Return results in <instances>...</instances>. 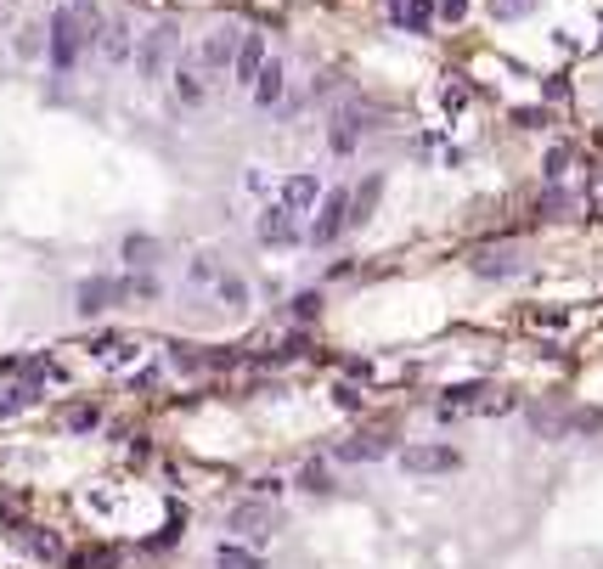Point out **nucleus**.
Segmentation results:
<instances>
[{"label": "nucleus", "mask_w": 603, "mask_h": 569, "mask_svg": "<svg viewBox=\"0 0 603 569\" xmlns=\"http://www.w3.org/2000/svg\"><path fill=\"white\" fill-rule=\"evenodd\" d=\"M96 28H102V23H96L90 6H62V12L51 17V68H57V74L74 68L79 51L96 40Z\"/></svg>", "instance_id": "nucleus-1"}, {"label": "nucleus", "mask_w": 603, "mask_h": 569, "mask_svg": "<svg viewBox=\"0 0 603 569\" xmlns=\"http://www.w3.org/2000/svg\"><path fill=\"white\" fill-rule=\"evenodd\" d=\"M175 51H181V28L175 23H153L142 35V46H136V74L142 79H164V68L175 62Z\"/></svg>", "instance_id": "nucleus-2"}, {"label": "nucleus", "mask_w": 603, "mask_h": 569, "mask_svg": "<svg viewBox=\"0 0 603 569\" xmlns=\"http://www.w3.org/2000/svg\"><path fill=\"white\" fill-rule=\"evenodd\" d=\"M344 231H350V192H344V186H333V192H322V204H316L311 243H316V248H327V243H339Z\"/></svg>", "instance_id": "nucleus-3"}, {"label": "nucleus", "mask_w": 603, "mask_h": 569, "mask_svg": "<svg viewBox=\"0 0 603 569\" xmlns=\"http://www.w3.org/2000/svg\"><path fill=\"white\" fill-rule=\"evenodd\" d=\"M226 524L238 530L243 542L265 547V542H271V530H277V508H271V501H238V508H231V519H226Z\"/></svg>", "instance_id": "nucleus-4"}, {"label": "nucleus", "mask_w": 603, "mask_h": 569, "mask_svg": "<svg viewBox=\"0 0 603 569\" xmlns=\"http://www.w3.org/2000/svg\"><path fill=\"white\" fill-rule=\"evenodd\" d=\"M254 231H259V243H265V248H293V243H299V215H293L288 204H271V209L259 215Z\"/></svg>", "instance_id": "nucleus-5"}, {"label": "nucleus", "mask_w": 603, "mask_h": 569, "mask_svg": "<svg viewBox=\"0 0 603 569\" xmlns=\"http://www.w3.org/2000/svg\"><path fill=\"white\" fill-rule=\"evenodd\" d=\"M400 468L407 474H451V468H462V457L451 446H407L400 451Z\"/></svg>", "instance_id": "nucleus-6"}, {"label": "nucleus", "mask_w": 603, "mask_h": 569, "mask_svg": "<svg viewBox=\"0 0 603 569\" xmlns=\"http://www.w3.org/2000/svg\"><path fill=\"white\" fill-rule=\"evenodd\" d=\"M468 265H474V277H485V282H508V277L524 271V254L519 248H480Z\"/></svg>", "instance_id": "nucleus-7"}, {"label": "nucleus", "mask_w": 603, "mask_h": 569, "mask_svg": "<svg viewBox=\"0 0 603 569\" xmlns=\"http://www.w3.org/2000/svg\"><path fill=\"white\" fill-rule=\"evenodd\" d=\"M12 547H17V553H28V558H46V564H57V558H62L57 530H46V524H12Z\"/></svg>", "instance_id": "nucleus-8"}, {"label": "nucleus", "mask_w": 603, "mask_h": 569, "mask_svg": "<svg viewBox=\"0 0 603 569\" xmlns=\"http://www.w3.org/2000/svg\"><path fill=\"white\" fill-rule=\"evenodd\" d=\"M361 130H373V124H366V108H344V113H333V124H327V147H333V153H355Z\"/></svg>", "instance_id": "nucleus-9"}, {"label": "nucleus", "mask_w": 603, "mask_h": 569, "mask_svg": "<svg viewBox=\"0 0 603 569\" xmlns=\"http://www.w3.org/2000/svg\"><path fill=\"white\" fill-rule=\"evenodd\" d=\"M124 299V282H113V277H85L79 282V316H102L108 305H119Z\"/></svg>", "instance_id": "nucleus-10"}, {"label": "nucleus", "mask_w": 603, "mask_h": 569, "mask_svg": "<svg viewBox=\"0 0 603 569\" xmlns=\"http://www.w3.org/2000/svg\"><path fill=\"white\" fill-rule=\"evenodd\" d=\"M259 68H265V40H259V35H243L238 57H231V74H238V85H243V90H254Z\"/></svg>", "instance_id": "nucleus-11"}, {"label": "nucleus", "mask_w": 603, "mask_h": 569, "mask_svg": "<svg viewBox=\"0 0 603 569\" xmlns=\"http://www.w3.org/2000/svg\"><path fill=\"white\" fill-rule=\"evenodd\" d=\"M35 400H40V361L28 366V378H23V384L0 389V417H17V412H28Z\"/></svg>", "instance_id": "nucleus-12"}, {"label": "nucleus", "mask_w": 603, "mask_h": 569, "mask_svg": "<svg viewBox=\"0 0 603 569\" xmlns=\"http://www.w3.org/2000/svg\"><path fill=\"white\" fill-rule=\"evenodd\" d=\"M389 457V440L384 434H355V440H339L333 446V462H378Z\"/></svg>", "instance_id": "nucleus-13"}, {"label": "nucleus", "mask_w": 603, "mask_h": 569, "mask_svg": "<svg viewBox=\"0 0 603 569\" xmlns=\"http://www.w3.org/2000/svg\"><path fill=\"white\" fill-rule=\"evenodd\" d=\"M282 96H288V68H282L277 57H265V68H259V79H254V102H259V108H277Z\"/></svg>", "instance_id": "nucleus-14"}, {"label": "nucleus", "mask_w": 603, "mask_h": 569, "mask_svg": "<svg viewBox=\"0 0 603 569\" xmlns=\"http://www.w3.org/2000/svg\"><path fill=\"white\" fill-rule=\"evenodd\" d=\"M282 204H288L293 215H311V209L322 204V181H316V175H288V181H282Z\"/></svg>", "instance_id": "nucleus-15"}, {"label": "nucleus", "mask_w": 603, "mask_h": 569, "mask_svg": "<svg viewBox=\"0 0 603 569\" xmlns=\"http://www.w3.org/2000/svg\"><path fill=\"white\" fill-rule=\"evenodd\" d=\"M389 17L400 28H412V35H428V23L440 12H434V0H389Z\"/></svg>", "instance_id": "nucleus-16"}, {"label": "nucleus", "mask_w": 603, "mask_h": 569, "mask_svg": "<svg viewBox=\"0 0 603 569\" xmlns=\"http://www.w3.org/2000/svg\"><path fill=\"white\" fill-rule=\"evenodd\" d=\"M175 102H181V108H204V102H209L204 68H192V62H181V68H175Z\"/></svg>", "instance_id": "nucleus-17"}, {"label": "nucleus", "mask_w": 603, "mask_h": 569, "mask_svg": "<svg viewBox=\"0 0 603 569\" xmlns=\"http://www.w3.org/2000/svg\"><path fill=\"white\" fill-rule=\"evenodd\" d=\"M96 46H102L108 62H124V57H130V28H124V17H113V23L96 28Z\"/></svg>", "instance_id": "nucleus-18"}, {"label": "nucleus", "mask_w": 603, "mask_h": 569, "mask_svg": "<svg viewBox=\"0 0 603 569\" xmlns=\"http://www.w3.org/2000/svg\"><path fill=\"white\" fill-rule=\"evenodd\" d=\"M238 46H243V35H238V28H220V35L204 46V68H231V57H238Z\"/></svg>", "instance_id": "nucleus-19"}, {"label": "nucleus", "mask_w": 603, "mask_h": 569, "mask_svg": "<svg viewBox=\"0 0 603 569\" xmlns=\"http://www.w3.org/2000/svg\"><path fill=\"white\" fill-rule=\"evenodd\" d=\"M124 259L136 265V271H147V265L164 259V243H158V237H142V231H136V237H124Z\"/></svg>", "instance_id": "nucleus-20"}, {"label": "nucleus", "mask_w": 603, "mask_h": 569, "mask_svg": "<svg viewBox=\"0 0 603 569\" xmlns=\"http://www.w3.org/2000/svg\"><path fill=\"white\" fill-rule=\"evenodd\" d=\"M57 564H62V569H113L119 553H113V547H90V553H62Z\"/></svg>", "instance_id": "nucleus-21"}, {"label": "nucleus", "mask_w": 603, "mask_h": 569, "mask_svg": "<svg viewBox=\"0 0 603 569\" xmlns=\"http://www.w3.org/2000/svg\"><path fill=\"white\" fill-rule=\"evenodd\" d=\"M378 192H384V181L373 175V181H366L361 192H350V226H361L366 215H373V204H378Z\"/></svg>", "instance_id": "nucleus-22"}, {"label": "nucleus", "mask_w": 603, "mask_h": 569, "mask_svg": "<svg viewBox=\"0 0 603 569\" xmlns=\"http://www.w3.org/2000/svg\"><path fill=\"white\" fill-rule=\"evenodd\" d=\"M215 569H265V558L254 547H220L215 553Z\"/></svg>", "instance_id": "nucleus-23"}, {"label": "nucleus", "mask_w": 603, "mask_h": 569, "mask_svg": "<svg viewBox=\"0 0 603 569\" xmlns=\"http://www.w3.org/2000/svg\"><path fill=\"white\" fill-rule=\"evenodd\" d=\"M299 485H305L311 496H333V474H327V462H305V468H299Z\"/></svg>", "instance_id": "nucleus-24"}, {"label": "nucleus", "mask_w": 603, "mask_h": 569, "mask_svg": "<svg viewBox=\"0 0 603 569\" xmlns=\"http://www.w3.org/2000/svg\"><path fill=\"white\" fill-rule=\"evenodd\" d=\"M288 311H293V321H316L322 316V293H293Z\"/></svg>", "instance_id": "nucleus-25"}, {"label": "nucleus", "mask_w": 603, "mask_h": 569, "mask_svg": "<svg viewBox=\"0 0 603 569\" xmlns=\"http://www.w3.org/2000/svg\"><path fill=\"white\" fill-rule=\"evenodd\" d=\"M564 175H569V147H553L547 153V186H558Z\"/></svg>", "instance_id": "nucleus-26"}, {"label": "nucleus", "mask_w": 603, "mask_h": 569, "mask_svg": "<svg viewBox=\"0 0 603 569\" xmlns=\"http://www.w3.org/2000/svg\"><path fill=\"white\" fill-rule=\"evenodd\" d=\"M192 282H220V265H215V254H197V259H192Z\"/></svg>", "instance_id": "nucleus-27"}, {"label": "nucleus", "mask_w": 603, "mask_h": 569, "mask_svg": "<svg viewBox=\"0 0 603 569\" xmlns=\"http://www.w3.org/2000/svg\"><path fill=\"white\" fill-rule=\"evenodd\" d=\"M333 406H339V412H355V406H361V389H355V384H333Z\"/></svg>", "instance_id": "nucleus-28"}, {"label": "nucleus", "mask_w": 603, "mask_h": 569, "mask_svg": "<svg viewBox=\"0 0 603 569\" xmlns=\"http://www.w3.org/2000/svg\"><path fill=\"white\" fill-rule=\"evenodd\" d=\"M124 293H130V299H158V277H130Z\"/></svg>", "instance_id": "nucleus-29"}, {"label": "nucleus", "mask_w": 603, "mask_h": 569, "mask_svg": "<svg viewBox=\"0 0 603 569\" xmlns=\"http://www.w3.org/2000/svg\"><path fill=\"white\" fill-rule=\"evenodd\" d=\"M220 299H226V305H249V288L238 277H220Z\"/></svg>", "instance_id": "nucleus-30"}, {"label": "nucleus", "mask_w": 603, "mask_h": 569, "mask_svg": "<svg viewBox=\"0 0 603 569\" xmlns=\"http://www.w3.org/2000/svg\"><path fill=\"white\" fill-rule=\"evenodd\" d=\"M69 428H74V434L96 428V406H74V412H69Z\"/></svg>", "instance_id": "nucleus-31"}, {"label": "nucleus", "mask_w": 603, "mask_h": 569, "mask_svg": "<svg viewBox=\"0 0 603 569\" xmlns=\"http://www.w3.org/2000/svg\"><path fill=\"white\" fill-rule=\"evenodd\" d=\"M434 12H440L446 23H462V17H468V0H440V6H434Z\"/></svg>", "instance_id": "nucleus-32"}, {"label": "nucleus", "mask_w": 603, "mask_h": 569, "mask_svg": "<svg viewBox=\"0 0 603 569\" xmlns=\"http://www.w3.org/2000/svg\"><path fill=\"white\" fill-rule=\"evenodd\" d=\"M175 535H181V519H170V524H164V530L153 535V542H147V547H175Z\"/></svg>", "instance_id": "nucleus-33"}, {"label": "nucleus", "mask_w": 603, "mask_h": 569, "mask_svg": "<svg viewBox=\"0 0 603 569\" xmlns=\"http://www.w3.org/2000/svg\"><path fill=\"white\" fill-rule=\"evenodd\" d=\"M440 102H446V108H462V102H468V85H462V79H457V85H446Z\"/></svg>", "instance_id": "nucleus-34"}, {"label": "nucleus", "mask_w": 603, "mask_h": 569, "mask_svg": "<svg viewBox=\"0 0 603 569\" xmlns=\"http://www.w3.org/2000/svg\"><path fill=\"white\" fill-rule=\"evenodd\" d=\"M530 321H535V327H564V316H558V311H530Z\"/></svg>", "instance_id": "nucleus-35"}, {"label": "nucleus", "mask_w": 603, "mask_h": 569, "mask_svg": "<svg viewBox=\"0 0 603 569\" xmlns=\"http://www.w3.org/2000/svg\"><path fill=\"white\" fill-rule=\"evenodd\" d=\"M519 6H530V0H502V12H519Z\"/></svg>", "instance_id": "nucleus-36"}]
</instances>
